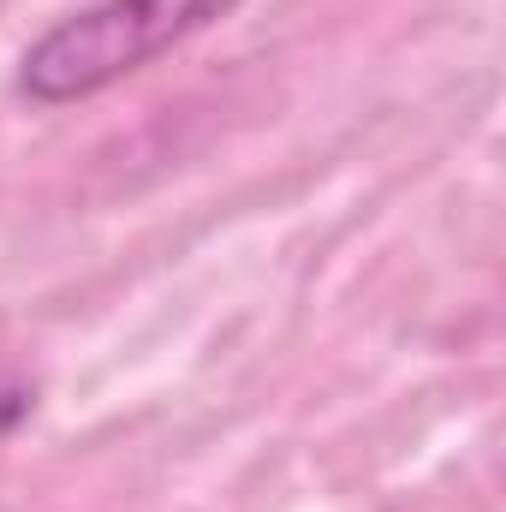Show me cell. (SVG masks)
I'll return each mask as SVG.
<instances>
[{
  "mask_svg": "<svg viewBox=\"0 0 506 512\" xmlns=\"http://www.w3.org/2000/svg\"><path fill=\"white\" fill-rule=\"evenodd\" d=\"M30 411H36V376L12 352H0V435H12Z\"/></svg>",
  "mask_w": 506,
  "mask_h": 512,
  "instance_id": "cell-2",
  "label": "cell"
},
{
  "mask_svg": "<svg viewBox=\"0 0 506 512\" xmlns=\"http://www.w3.org/2000/svg\"><path fill=\"white\" fill-rule=\"evenodd\" d=\"M239 0H96L48 24L18 60V96L36 108H72L120 78L155 66L191 36L233 18Z\"/></svg>",
  "mask_w": 506,
  "mask_h": 512,
  "instance_id": "cell-1",
  "label": "cell"
}]
</instances>
